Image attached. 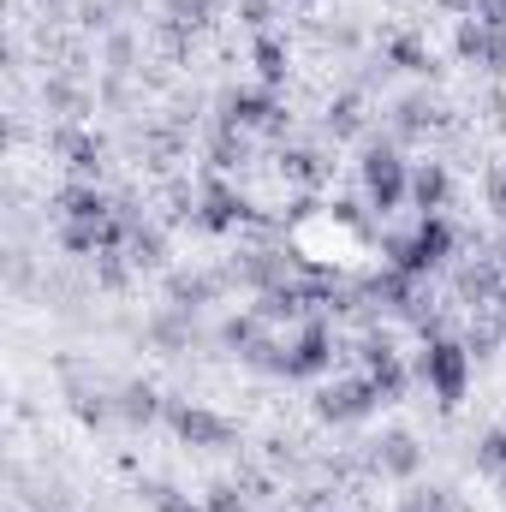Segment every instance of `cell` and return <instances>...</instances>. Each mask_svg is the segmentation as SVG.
Returning <instances> with one entry per match:
<instances>
[{"label": "cell", "instance_id": "obj_7", "mask_svg": "<svg viewBox=\"0 0 506 512\" xmlns=\"http://www.w3.org/2000/svg\"><path fill=\"white\" fill-rule=\"evenodd\" d=\"M227 108H233V126H262V131L280 126V108H274V90H268V84H251V90H239Z\"/></svg>", "mask_w": 506, "mask_h": 512}, {"label": "cell", "instance_id": "obj_13", "mask_svg": "<svg viewBox=\"0 0 506 512\" xmlns=\"http://www.w3.org/2000/svg\"><path fill=\"white\" fill-rule=\"evenodd\" d=\"M120 411L149 423V417H155V387H126V405H120Z\"/></svg>", "mask_w": 506, "mask_h": 512}, {"label": "cell", "instance_id": "obj_1", "mask_svg": "<svg viewBox=\"0 0 506 512\" xmlns=\"http://www.w3.org/2000/svg\"><path fill=\"white\" fill-rule=\"evenodd\" d=\"M417 382L429 387L441 405H459L465 399V387H471V346H459V340H429L423 352H417Z\"/></svg>", "mask_w": 506, "mask_h": 512}, {"label": "cell", "instance_id": "obj_12", "mask_svg": "<svg viewBox=\"0 0 506 512\" xmlns=\"http://www.w3.org/2000/svg\"><path fill=\"white\" fill-rule=\"evenodd\" d=\"M387 60H393L399 72H429V48H423L417 36H393V48H387Z\"/></svg>", "mask_w": 506, "mask_h": 512}, {"label": "cell", "instance_id": "obj_15", "mask_svg": "<svg viewBox=\"0 0 506 512\" xmlns=\"http://www.w3.org/2000/svg\"><path fill=\"white\" fill-rule=\"evenodd\" d=\"M209 6H227V0H209Z\"/></svg>", "mask_w": 506, "mask_h": 512}, {"label": "cell", "instance_id": "obj_3", "mask_svg": "<svg viewBox=\"0 0 506 512\" xmlns=\"http://www.w3.org/2000/svg\"><path fill=\"white\" fill-rule=\"evenodd\" d=\"M328 364H334V334H328V322H316V316H310V322H298L292 346L274 358V370H280V376H304V382H310V376H322Z\"/></svg>", "mask_w": 506, "mask_h": 512}, {"label": "cell", "instance_id": "obj_11", "mask_svg": "<svg viewBox=\"0 0 506 512\" xmlns=\"http://www.w3.org/2000/svg\"><path fill=\"white\" fill-rule=\"evenodd\" d=\"M376 459H381V471H393V477H411V471L423 465V459H417V441H411V435H387Z\"/></svg>", "mask_w": 506, "mask_h": 512}, {"label": "cell", "instance_id": "obj_10", "mask_svg": "<svg viewBox=\"0 0 506 512\" xmlns=\"http://www.w3.org/2000/svg\"><path fill=\"white\" fill-rule=\"evenodd\" d=\"M411 197L423 203V215H441V209H447V167H441V161L417 167V173H411Z\"/></svg>", "mask_w": 506, "mask_h": 512}, {"label": "cell", "instance_id": "obj_14", "mask_svg": "<svg viewBox=\"0 0 506 512\" xmlns=\"http://www.w3.org/2000/svg\"><path fill=\"white\" fill-rule=\"evenodd\" d=\"M245 18L262 30V24H268V0H245Z\"/></svg>", "mask_w": 506, "mask_h": 512}, {"label": "cell", "instance_id": "obj_4", "mask_svg": "<svg viewBox=\"0 0 506 512\" xmlns=\"http://www.w3.org/2000/svg\"><path fill=\"white\" fill-rule=\"evenodd\" d=\"M381 405V393L370 376H352V382H334L322 387V399H316V411L328 417V423H358V417H370Z\"/></svg>", "mask_w": 506, "mask_h": 512}, {"label": "cell", "instance_id": "obj_8", "mask_svg": "<svg viewBox=\"0 0 506 512\" xmlns=\"http://www.w3.org/2000/svg\"><path fill=\"white\" fill-rule=\"evenodd\" d=\"M251 66H256V84L280 90V84H286V66H292V54H286V42H280V36L256 30V42H251Z\"/></svg>", "mask_w": 506, "mask_h": 512}, {"label": "cell", "instance_id": "obj_9", "mask_svg": "<svg viewBox=\"0 0 506 512\" xmlns=\"http://www.w3.org/2000/svg\"><path fill=\"white\" fill-rule=\"evenodd\" d=\"M197 221H203L209 233H233V227L245 221V203H239L227 185H209V191H203V209H197Z\"/></svg>", "mask_w": 506, "mask_h": 512}, {"label": "cell", "instance_id": "obj_5", "mask_svg": "<svg viewBox=\"0 0 506 512\" xmlns=\"http://www.w3.org/2000/svg\"><path fill=\"white\" fill-rule=\"evenodd\" d=\"M167 423H173L179 441H191V447H227V441H233V423H221L209 405H167Z\"/></svg>", "mask_w": 506, "mask_h": 512}, {"label": "cell", "instance_id": "obj_2", "mask_svg": "<svg viewBox=\"0 0 506 512\" xmlns=\"http://www.w3.org/2000/svg\"><path fill=\"white\" fill-rule=\"evenodd\" d=\"M358 179H364V197L376 209H399L411 197V161L393 149V143H370L364 161H358Z\"/></svg>", "mask_w": 506, "mask_h": 512}, {"label": "cell", "instance_id": "obj_16", "mask_svg": "<svg viewBox=\"0 0 506 512\" xmlns=\"http://www.w3.org/2000/svg\"><path fill=\"white\" fill-rule=\"evenodd\" d=\"M304 6H316V0H304Z\"/></svg>", "mask_w": 506, "mask_h": 512}, {"label": "cell", "instance_id": "obj_6", "mask_svg": "<svg viewBox=\"0 0 506 512\" xmlns=\"http://www.w3.org/2000/svg\"><path fill=\"white\" fill-rule=\"evenodd\" d=\"M108 197L96 185H66L60 191V227H108Z\"/></svg>", "mask_w": 506, "mask_h": 512}]
</instances>
